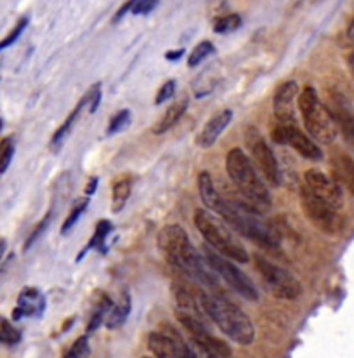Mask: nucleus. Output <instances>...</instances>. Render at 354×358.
Wrapping results in <instances>:
<instances>
[{"label": "nucleus", "mask_w": 354, "mask_h": 358, "mask_svg": "<svg viewBox=\"0 0 354 358\" xmlns=\"http://www.w3.org/2000/svg\"><path fill=\"white\" fill-rule=\"evenodd\" d=\"M200 303L207 318L212 320L224 334L242 346L252 345L256 339V329L249 315L238 304L219 294L200 292Z\"/></svg>", "instance_id": "nucleus-2"}, {"label": "nucleus", "mask_w": 354, "mask_h": 358, "mask_svg": "<svg viewBox=\"0 0 354 358\" xmlns=\"http://www.w3.org/2000/svg\"><path fill=\"white\" fill-rule=\"evenodd\" d=\"M128 122H131V112H128V110H121V112H118L112 119V122H110L108 134H117V132L124 131V129L128 125Z\"/></svg>", "instance_id": "nucleus-33"}, {"label": "nucleus", "mask_w": 354, "mask_h": 358, "mask_svg": "<svg viewBox=\"0 0 354 358\" xmlns=\"http://www.w3.org/2000/svg\"><path fill=\"white\" fill-rule=\"evenodd\" d=\"M145 358H149V357H145Z\"/></svg>", "instance_id": "nucleus-43"}, {"label": "nucleus", "mask_w": 354, "mask_h": 358, "mask_svg": "<svg viewBox=\"0 0 354 358\" xmlns=\"http://www.w3.org/2000/svg\"><path fill=\"white\" fill-rule=\"evenodd\" d=\"M45 308V299L42 292L35 287H27L21 291L17 298V306L14 310V320H21L24 317H38Z\"/></svg>", "instance_id": "nucleus-16"}, {"label": "nucleus", "mask_w": 354, "mask_h": 358, "mask_svg": "<svg viewBox=\"0 0 354 358\" xmlns=\"http://www.w3.org/2000/svg\"><path fill=\"white\" fill-rule=\"evenodd\" d=\"M217 214L242 237L252 240L257 245L264 247V249H278L280 247L281 237L276 228L264 221L259 216V210H256L249 203H239L235 200L230 202V200L223 199Z\"/></svg>", "instance_id": "nucleus-3"}, {"label": "nucleus", "mask_w": 354, "mask_h": 358, "mask_svg": "<svg viewBox=\"0 0 354 358\" xmlns=\"http://www.w3.org/2000/svg\"><path fill=\"white\" fill-rule=\"evenodd\" d=\"M148 348L155 358H184L169 336L155 331L148 336Z\"/></svg>", "instance_id": "nucleus-19"}, {"label": "nucleus", "mask_w": 354, "mask_h": 358, "mask_svg": "<svg viewBox=\"0 0 354 358\" xmlns=\"http://www.w3.org/2000/svg\"><path fill=\"white\" fill-rule=\"evenodd\" d=\"M85 103H87V96H84V98H82V101L78 103L77 108H75L73 112H71L70 115H68V119L64 120V124L61 125V127L58 129V131L54 132V136H52V146H54L56 150L59 148L61 143H63L64 139H66V136L70 134L71 127H73V124H75V120H77V117L80 115V112H82V108H84Z\"/></svg>", "instance_id": "nucleus-25"}, {"label": "nucleus", "mask_w": 354, "mask_h": 358, "mask_svg": "<svg viewBox=\"0 0 354 358\" xmlns=\"http://www.w3.org/2000/svg\"><path fill=\"white\" fill-rule=\"evenodd\" d=\"M14 155V146L10 143V139H6L0 146V174H3L7 171V167L10 166V160Z\"/></svg>", "instance_id": "nucleus-34"}, {"label": "nucleus", "mask_w": 354, "mask_h": 358, "mask_svg": "<svg viewBox=\"0 0 354 358\" xmlns=\"http://www.w3.org/2000/svg\"><path fill=\"white\" fill-rule=\"evenodd\" d=\"M87 206H89V200H87V199H84V200H82V203H78V206H75V209L71 210V213L68 214L66 220H64L63 228H61V235L70 234V230L75 227V223H77V221L80 220L82 213H84L85 207H87Z\"/></svg>", "instance_id": "nucleus-30"}, {"label": "nucleus", "mask_w": 354, "mask_h": 358, "mask_svg": "<svg viewBox=\"0 0 354 358\" xmlns=\"http://www.w3.org/2000/svg\"><path fill=\"white\" fill-rule=\"evenodd\" d=\"M304 186L309 189L313 195L323 200L325 203L332 206L334 209L341 210L344 207V193L342 188L337 185L334 178L327 176L325 173L318 169H309L304 176Z\"/></svg>", "instance_id": "nucleus-13"}, {"label": "nucleus", "mask_w": 354, "mask_h": 358, "mask_svg": "<svg viewBox=\"0 0 354 358\" xmlns=\"http://www.w3.org/2000/svg\"><path fill=\"white\" fill-rule=\"evenodd\" d=\"M101 85L99 84H96L94 87L91 89V92H89L87 94V101H89V112L91 113H94L96 110H98V106H99V101H101Z\"/></svg>", "instance_id": "nucleus-37"}, {"label": "nucleus", "mask_w": 354, "mask_h": 358, "mask_svg": "<svg viewBox=\"0 0 354 358\" xmlns=\"http://www.w3.org/2000/svg\"><path fill=\"white\" fill-rule=\"evenodd\" d=\"M6 249H7V242H6V238H0V261H2L3 254H6Z\"/></svg>", "instance_id": "nucleus-41"}, {"label": "nucleus", "mask_w": 354, "mask_h": 358, "mask_svg": "<svg viewBox=\"0 0 354 358\" xmlns=\"http://www.w3.org/2000/svg\"><path fill=\"white\" fill-rule=\"evenodd\" d=\"M195 224L200 234H202V237L207 240V243L216 252H219L221 256L230 257V259L236 261V263H246L249 261V252H246L245 247L212 214L205 213L203 209H196Z\"/></svg>", "instance_id": "nucleus-6"}, {"label": "nucleus", "mask_w": 354, "mask_h": 358, "mask_svg": "<svg viewBox=\"0 0 354 358\" xmlns=\"http://www.w3.org/2000/svg\"><path fill=\"white\" fill-rule=\"evenodd\" d=\"M253 261H256L257 270L263 275L264 282H266V285L270 287V291L273 292L274 298L294 301L302 294V285H300V282L297 280L290 271L278 266L276 263L266 259V257L260 256V254H257V256L253 257Z\"/></svg>", "instance_id": "nucleus-7"}, {"label": "nucleus", "mask_w": 354, "mask_h": 358, "mask_svg": "<svg viewBox=\"0 0 354 358\" xmlns=\"http://www.w3.org/2000/svg\"><path fill=\"white\" fill-rule=\"evenodd\" d=\"M203 257H205L209 266L214 270V273H216L217 277L223 278V280L233 289L236 294H239L246 301L259 299V292H257L252 280H250L242 270H238L231 261H228L224 256H219V252L212 250L210 247H205V249H203Z\"/></svg>", "instance_id": "nucleus-9"}, {"label": "nucleus", "mask_w": 354, "mask_h": 358, "mask_svg": "<svg viewBox=\"0 0 354 358\" xmlns=\"http://www.w3.org/2000/svg\"><path fill=\"white\" fill-rule=\"evenodd\" d=\"M271 138L278 145L292 146L299 155H302L307 160L318 162V160L323 159V152L316 145V141L304 134L295 124H276L271 131Z\"/></svg>", "instance_id": "nucleus-11"}, {"label": "nucleus", "mask_w": 354, "mask_h": 358, "mask_svg": "<svg viewBox=\"0 0 354 358\" xmlns=\"http://www.w3.org/2000/svg\"><path fill=\"white\" fill-rule=\"evenodd\" d=\"M51 220H52V213L45 214L44 220H42L40 223H38L37 227L34 228V231H31V234H30V237L27 238V243H24V249H30V247L34 245L35 242H37V238L40 237V235L44 234L45 230H47V227H49V223H51Z\"/></svg>", "instance_id": "nucleus-35"}, {"label": "nucleus", "mask_w": 354, "mask_h": 358, "mask_svg": "<svg viewBox=\"0 0 354 358\" xmlns=\"http://www.w3.org/2000/svg\"><path fill=\"white\" fill-rule=\"evenodd\" d=\"M245 143L256 162L259 164L264 178L273 186L280 185V167H278L276 157H274L273 150L267 145L266 139L263 138V134L256 127H249L245 132Z\"/></svg>", "instance_id": "nucleus-12"}, {"label": "nucleus", "mask_w": 354, "mask_h": 358, "mask_svg": "<svg viewBox=\"0 0 354 358\" xmlns=\"http://www.w3.org/2000/svg\"><path fill=\"white\" fill-rule=\"evenodd\" d=\"M91 353V346H89V339L85 336L78 338L77 341L71 345V348L68 350V353L64 358H87Z\"/></svg>", "instance_id": "nucleus-31"}, {"label": "nucleus", "mask_w": 354, "mask_h": 358, "mask_svg": "<svg viewBox=\"0 0 354 358\" xmlns=\"http://www.w3.org/2000/svg\"><path fill=\"white\" fill-rule=\"evenodd\" d=\"M188 103L189 99L186 96L182 99H179V101L172 103V106H169V110L163 113L162 119L156 122V125L153 127V134H163V132L170 131L181 120V117L184 115V112L188 110Z\"/></svg>", "instance_id": "nucleus-21"}, {"label": "nucleus", "mask_w": 354, "mask_h": 358, "mask_svg": "<svg viewBox=\"0 0 354 358\" xmlns=\"http://www.w3.org/2000/svg\"><path fill=\"white\" fill-rule=\"evenodd\" d=\"M299 110L302 115L306 131L309 132L314 141L321 145H330L337 138V124L330 110L320 101L316 89L307 85L299 96Z\"/></svg>", "instance_id": "nucleus-5"}, {"label": "nucleus", "mask_w": 354, "mask_h": 358, "mask_svg": "<svg viewBox=\"0 0 354 358\" xmlns=\"http://www.w3.org/2000/svg\"><path fill=\"white\" fill-rule=\"evenodd\" d=\"M349 66H351V70L354 73V52H351V56H349Z\"/></svg>", "instance_id": "nucleus-42"}, {"label": "nucleus", "mask_w": 354, "mask_h": 358, "mask_svg": "<svg viewBox=\"0 0 354 358\" xmlns=\"http://www.w3.org/2000/svg\"><path fill=\"white\" fill-rule=\"evenodd\" d=\"M226 171L228 176L231 178V181L235 182V186L249 206H252L259 213L271 209L270 189L266 188L259 173L253 167L252 160L245 155L243 150L233 148L228 153Z\"/></svg>", "instance_id": "nucleus-4"}, {"label": "nucleus", "mask_w": 354, "mask_h": 358, "mask_svg": "<svg viewBox=\"0 0 354 358\" xmlns=\"http://www.w3.org/2000/svg\"><path fill=\"white\" fill-rule=\"evenodd\" d=\"M156 242H158L160 252L163 254L170 266L205 287L216 285L217 280L214 270L209 266L203 254H200L191 245L188 234L179 224H169V227L162 228L158 231Z\"/></svg>", "instance_id": "nucleus-1"}, {"label": "nucleus", "mask_w": 354, "mask_h": 358, "mask_svg": "<svg viewBox=\"0 0 354 358\" xmlns=\"http://www.w3.org/2000/svg\"><path fill=\"white\" fill-rule=\"evenodd\" d=\"M239 27H242V17H239L238 14H228V16L216 20V23H214V31L221 35H226L238 30Z\"/></svg>", "instance_id": "nucleus-28"}, {"label": "nucleus", "mask_w": 354, "mask_h": 358, "mask_svg": "<svg viewBox=\"0 0 354 358\" xmlns=\"http://www.w3.org/2000/svg\"><path fill=\"white\" fill-rule=\"evenodd\" d=\"M96 188H98V178H91L87 188H85V193H87V195H92V193L96 192Z\"/></svg>", "instance_id": "nucleus-39"}, {"label": "nucleus", "mask_w": 354, "mask_h": 358, "mask_svg": "<svg viewBox=\"0 0 354 358\" xmlns=\"http://www.w3.org/2000/svg\"><path fill=\"white\" fill-rule=\"evenodd\" d=\"M112 308H113L112 298H110V296H106V294H103L101 298H99L98 304H96L94 313H92L91 320H89L87 332L98 331V329L101 327V325L106 322V317H108V313L112 311Z\"/></svg>", "instance_id": "nucleus-24"}, {"label": "nucleus", "mask_w": 354, "mask_h": 358, "mask_svg": "<svg viewBox=\"0 0 354 358\" xmlns=\"http://www.w3.org/2000/svg\"><path fill=\"white\" fill-rule=\"evenodd\" d=\"M112 228H113V224L110 223L108 220L99 221L98 227H96V230H94V235H92V238H91V243L87 245V249L105 250V247H103V245H105V242H106V238H108Z\"/></svg>", "instance_id": "nucleus-26"}, {"label": "nucleus", "mask_w": 354, "mask_h": 358, "mask_svg": "<svg viewBox=\"0 0 354 358\" xmlns=\"http://www.w3.org/2000/svg\"><path fill=\"white\" fill-rule=\"evenodd\" d=\"M132 189V179L128 176L118 178L113 182V193H112V210L113 213H120L127 203L128 196H131Z\"/></svg>", "instance_id": "nucleus-23"}, {"label": "nucleus", "mask_w": 354, "mask_h": 358, "mask_svg": "<svg viewBox=\"0 0 354 358\" xmlns=\"http://www.w3.org/2000/svg\"><path fill=\"white\" fill-rule=\"evenodd\" d=\"M334 115L337 129L344 136L346 143L354 150V110L349 105L348 99L342 98L341 94H335L332 98V108H328Z\"/></svg>", "instance_id": "nucleus-15"}, {"label": "nucleus", "mask_w": 354, "mask_h": 358, "mask_svg": "<svg viewBox=\"0 0 354 358\" xmlns=\"http://www.w3.org/2000/svg\"><path fill=\"white\" fill-rule=\"evenodd\" d=\"M174 92H176V80L165 82V84L158 89V92H156L155 105H162V103L169 101V99L174 96Z\"/></svg>", "instance_id": "nucleus-36"}, {"label": "nucleus", "mask_w": 354, "mask_h": 358, "mask_svg": "<svg viewBox=\"0 0 354 358\" xmlns=\"http://www.w3.org/2000/svg\"><path fill=\"white\" fill-rule=\"evenodd\" d=\"M231 120H233V112H231L230 108L216 113L212 119L203 125L202 132H200L198 136V146H202V148H210V146L219 139V136L223 134L224 129L230 125Z\"/></svg>", "instance_id": "nucleus-17"}, {"label": "nucleus", "mask_w": 354, "mask_h": 358, "mask_svg": "<svg viewBox=\"0 0 354 358\" xmlns=\"http://www.w3.org/2000/svg\"><path fill=\"white\" fill-rule=\"evenodd\" d=\"M299 92V85L294 80H287L276 87L273 94V113L276 124H295L294 101Z\"/></svg>", "instance_id": "nucleus-14"}, {"label": "nucleus", "mask_w": 354, "mask_h": 358, "mask_svg": "<svg viewBox=\"0 0 354 358\" xmlns=\"http://www.w3.org/2000/svg\"><path fill=\"white\" fill-rule=\"evenodd\" d=\"M131 310H132L131 294H128V292L125 291L124 294H121L120 301H118V304H113L112 311H110L108 317H106L105 325L108 329L121 327V325L125 324V320H127V318H128V315H131Z\"/></svg>", "instance_id": "nucleus-22"}, {"label": "nucleus", "mask_w": 354, "mask_h": 358, "mask_svg": "<svg viewBox=\"0 0 354 358\" xmlns=\"http://www.w3.org/2000/svg\"><path fill=\"white\" fill-rule=\"evenodd\" d=\"M182 55H184V49H177V51H169L165 55V58L169 61H177L182 58Z\"/></svg>", "instance_id": "nucleus-38"}, {"label": "nucleus", "mask_w": 354, "mask_h": 358, "mask_svg": "<svg viewBox=\"0 0 354 358\" xmlns=\"http://www.w3.org/2000/svg\"><path fill=\"white\" fill-rule=\"evenodd\" d=\"M332 174L337 185L344 186L351 195H354V160L348 155H335L332 160Z\"/></svg>", "instance_id": "nucleus-18"}, {"label": "nucleus", "mask_w": 354, "mask_h": 358, "mask_svg": "<svg viewBox=\"0 0 354 358\" xmlns=\"http://www.w3.org/2000/svg\"><path fill=\"white\" fill-rule=\"evenodd\" d=\"M198 192H200V199H202V202L205 203V207H209L210 210L217 213L221 202H223V196L219 195V192H217L216 185H214V181H212V176H210L207 171L200 173Z\"/></svg>", "instance_id": "nucleus-20"}, {"label": "nucleus", "mask_w": 354, "mask_h": 358, "mask_svg": "<svg viewBox=\"0 0 354 358\" xmlns=\"http://www.w3.org/2000/svg\"><path fill=\"white\" fill-rule=\"evenodd\" d=\"M214 51H216V48H214L212 42L209 41H203L200 42V44H196V48L193 49L191 55H189V59H188V66H198L202 61H205L209 58L210 55H214Z\"/></svg>", "instance_id": "nucleus-27"}, {"label": "nucleus", "mask_w": 354, "mask_h": 358, "mask_svg": "<svg viewBox=\"0 0 354 358\" xmlns=\"http://www.w3.org/2000/svg\"><path fill=\"white\" fill-rule=\"evenodd\" d=\"M348 37H349V42H351V48H353V51H351V52H354V20H353V23L349 24Z\"/></svg>", "instance_id": "nucleus-40"}, {"label": "nucleus", "mask_w": 354, "mask_h": 358, "mask_svg": "<svg viewBox=\"0 0 354 358\" xmlns=\"http://www.w3.org/2000/svg\"><path fill=\"white\" fill-rule=\"evenodd\" d=\"M27 27H28V17H21V20L16 23V27H14L13 30L9 31V35H7V37L3 38L2 42H0V51L7 49L9 45H13L14 42H16L17 38L21 37V34H23L24 28H27Z\"/></svg>", "instance_id": "nucleus-32"}, {"label": "nucleus", "mask_w": 354, "mask_h": 358, "mask_svg": "<svg viewBox=\"0 0 354 358\" xmlns=\"http://www.w3.org/2000/svg\"><path fill=\"white\" fill-rule=\"evenodd\" d=\"M176 318L179 320V324L188 331L189 338H191V345L195 346L196 350L216 358L231 357L230 345L224 343L223 339L216 338V336L209 331L205 320L193 317V315L182 313V311H176Z\"/></svg>", "instance_id": "nucleus-8"}, {"label": "nucleus", "mask_w": 354, "mask_h": 358, "mask_svg": "<svg viewBox=\"0 0 354 358\" xmlns=\"http://www.w3.org/2000/svg\"><path fill=\"white\" fill-rule=\"evenodd\" d=\"M300 206H302L307 220L323 234L335 235L344 228V220L339 214V210L325 203L316 195H313L306 186L300 188Z\"/></svg>", "instance_id": "nucleus-10"}, {"label": "nucleus", "mask_w": 354, "mask_h": 358, "mask_svg": "<svg viewBox=\"0 0 354 358\" xmlns=\"http://www.w3.org/2000/svg\"><path fill=\"white\" fill-rule=\"evenodd\" d=\"M21 341V332L10 322L0 318V343L7 346H14Z\"/></svg>", "instance_id": "nucleus-29"}]
</instances>
